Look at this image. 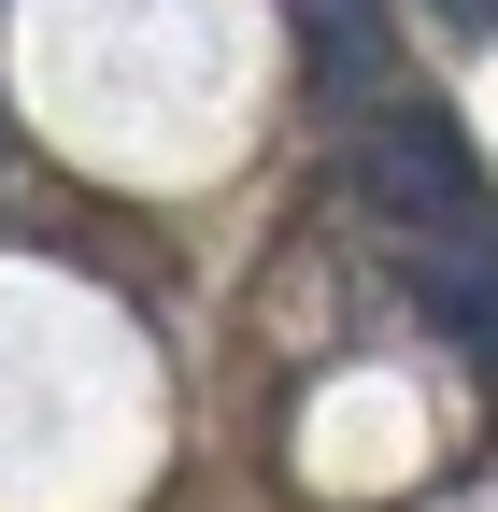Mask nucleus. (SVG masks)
Wrapping results in <instances>:
<instances>
[{"instance_id":"f257e3e1","label":"nucleus","mask_w":498,"mask_h":512,"mask_svg":"<svg viewBox=\"0 0 498 512\" xmlns=\"http://www.w3.org/2000/svg\"><path fill=\"white\" fill-rule=\"evenodd\" d=\"M342 185L385 214V242H413V228H498L484 214V171L456 143V114L427 100V86H385V100L342 128Z\"/></svg>"},{"instance_id":"f03ea898","label":"nucleus","mask_w":498,"mask_h":512,"mask_svg":"<svg viewBox=\"0 0 498 512\" xmlns=\"http://www.w3.org/2000/svg\"><path fill=\"white\" fill-rule=\"evenodd\" d=\"M399 285L498 370V228H413V242H399Z\"/></svg>"},{"instance_id":"7ed1b4c3","label":"nucleus","mask_w":498,"mask_h":512,"mask_svg":"<svg viewBox=\"0 0 498 512\" xmlns=\"http://www.w3.org/2000/svg\"><path fill=\"white\" fill-rule=\"evenodd\" d=\"M299 72H314V100L356 128L385 100V0H299Z\"/></svg>"},{"instance_id":"20e7f679","label":"nucleus","mask_w":498,"mask_h":512,"mask_svg":"<svg viewBox=\"0 0 498 512\" xmlns=\"http://www.w3.org/2000/svg\"><path fill=\"white\" fill-rule=\"evenodd\" d=\"M442 29H498V0H442Z\"/></svg>"}]
</instances>
